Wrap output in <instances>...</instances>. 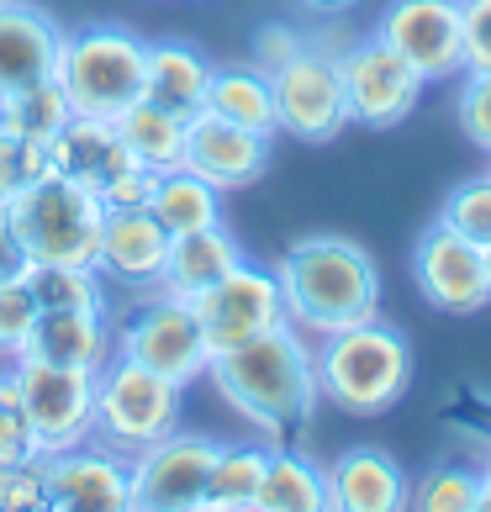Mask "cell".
Returning a JSON list of instances; mask_svg holds the SVG:
<instances>
[{"mask_svg": "<svg viewBox=\"0 0 491 512\" xmlns=\"http://www.w3.org/2000/svg\"><path fill=\"white\" fill-rule=\"evenodd\" d=\"M111 127H117V138L127 143V154L138 164H148L154 175L180 169V159H185V117H175L169 106L138 96Z\"/></svg>", "mask_w": 491, "mask_h": 512, "instance_id": "obj_25", "label": "cell"}, {"mask_svg": "<svg viewBox=\"0 0 491 512\" xmlns=\"http://www.w3.org/2000/svg\"><path fill=\"white\" fill-rule=\"evenodd\" d=\"M338 74H344L349 122H365V127H402L423 96V74L396 59L381 37L349 43L344 59H338Z\"/></svg>", "mask_w": 491, "mask_h": 512, "instance_id": "obj_13", "label": "cell"}, {"mask_svg": "<svg viewBox=\"0 0 491 512\" xmlns=\"http://www.w3.org/2000/svg\"><path fill=\"white\" fill-rule=\"evenodd\" d=\"M143 64H148V43L127 27H80L64 32L59 64H53V80L69 96L74 117H101L117 122L122 111L143 96Z\"/></svg>", "mask_w": 491, "mask_h": 512, "instance_id": "obj_4", "label": "cell"}, {"mask_svg": "<svg viewBox=\"0 0 491 512\" xmlns=\"http://www.w3.org/2000/svg\"><path fill=\"white\" fill-rule=\"evenodd\" d=\"M375 37H381L402 64L418 69L423 85L465 74V16H460V0H391Z\"/></svg>", "mask_w": 491, "mask_h": 512, "instance_id": "obj_11", "label": "cell"}, {"mask_svg": "<svg viewBox=\"0 0 491 512\" xmlns=\"http://www.w3.org/2000/svg\"><path fill=\"white\" fill-rule=\"evenodd\" d=\"M259 512H328V470L291 449H270L259 481Z\"/></svg>", "mask_w": 491, "mask_h": 512, "instance_id": "obj_27", "label": "cell"}, {"mask_svg": "<svg viewBox=\"0 0 491 512\" xmlns=\"http://www.w3.org/2000/svg\"><path fill=\"white\" fill-rule=\"evenodd\" d=\"M455 111H460L465 138L491 159V74H486V69H465V85H460Z\"/></svg>", "mask_w": 491, "mask_h": 512, "instance_id": "obj_35", "label": "cell"}, {"mask_svg": "<svg viewBox=\"0 0 491 512\" xmlns=\"http://www.w3.org/2000/svg\"><path fill=\"white\" fill-rule=\"evenodd\" d=\"M48 169H53V164H48V143L0 127V206H6L16 191H27L32 180H43Z\"/></svg>", "mask_w": 491, "mask_h": 512, "instance_id": "obj_32", "label": "cell"}, {"mask_svg": "<svg viewBox=\"0 0 491 512\" xmlns=\"http://www.w3.org/2000/svg\"><path fill=\"white\" fill-rule=\"evenodd\" d=\"M470 512H491V476H486V470H481V481H476V507H470Z\"/></svg>", "mask_w": 491, "mask_h": 512, "instance_id": "obj_41", "label": "cell"}, {"mask_svg": "<svg viewBox=\"0 0 491 512\" xmlns=\"http://www.w3.org/2000/svg\"><path fill=\"white\" fill-rule=\"evenodd\" d=\"M217 439L206 433H169V439L148 444L143 454H132V507L143 512H201L206 497V476L217 460Z\"/></svg>", "mask_w": 491, "mask_h": 512, "instance_id": "obj_12", "label": "cell"}, {"mask_svg": "<svg viewBox=\"0 0 491 512\" xmlns=\"http://www.w3.org/2000/svg\"><path fill=\"white\" fill-rule=\"evenodd\" d=\"M206 80H212V64L201 59L196 48L185 43H148V64H143V96L169 106L175 117L191 122L206 106Z\"/></svg>", "mask_w": 491, "mask_h": 512, "instance_id": "obj_23", "label": "cell"}, {"mask_svg": "<svg viewBox=\"0 0 491 512\" xmlns=\"http://www.w3.org/2000/svg\"><path fill=\"white\" fill-rule=\"evenodd\" d=\"M43 486H48V507H64V512L132 507V470L122 465V454H111L90 439L59 454H43Z\"/></svg>", "mask_w": 491, "mask_h": 512, "instance_id": "obj_15", "label": "cell"}, {"mask_svg": "<svg viewBox=\"0 0 491 512\" xmlns=\"http://www.w3.org/2000/svg\"><path fill=\"white\" fill-rule=\"evenodd\" d=\"M16 375V396H22V417L32 428L37 454H59L90 439L96 428V375L90 370H69V365H48V359L22 354L11 365Z\"/></svg>", "mask_w": 491, "mask_h": 512, "instance_id": "obj_7", "label": "cell"}, {"mask_svg": "<svg viewBox=\"0 0 491 512\" xmlns=\"http://www.w3.org/2000/svg\"><path fill=\"white\" fill-rule=\"evenodd\" d=\"M154 169H148V164H127L122 169V175H111L106 185H101V206H106V212H132V206H148V196H154Z\"/></svg>", "mask_w": 491, "mask_h": 512, "instance_id": "obj_37", "label": "cell"}, {"mask_svg": "<svg viewBox=\"0 0 491 512\" xmlns=\"http://www.w3.org/2000/svg\"><path fill=\"white\" fill-rule=\"evenodd\" d=\"M275 275L286 291V317L301 333H338L381 317V270L354 238H296L280 254Z\"/></svg>", "mask_w": 491, "mask_h": 512, "instance_id": "obj_2", "label": "cell"}, {"mask_svg": "<svg viewBox=\"0 0 491 512\" xmlns=\"http://www.w3.org/2000/svg\"><path fill=\"white\" fill-rule=\"evenodd\" d=\"M486 270H491V243H486Z\"/></svg>", "mask_w": 491, "mask_h": 512, "instance_id": "obj_44", "label": "cell"}, {"mask_svg": "<svg viewBox=\"0 0 491 512\" xmlns=\"http://www.w3.org/2000/svg\"><path fill=\"white\" fill-rule=\"evenodd\" d=\"M180 169L201 175L217 191H243L254 185L264 169H270V138L264 132H249L238 122H222L212 111H196L185 122V159Z\"/></svg>", "mask_w": 491, "mask_h": 512, "instance_id": "obj_16", "label": "cell"}, {"mask_svg": "<svg viewBox=\"0 0 491 512\" xmlns=\"http://www.w3.org/2000/svg\"><path fill=\"white\" fill-rule=\"evenodd\" d=\"M476 470H465V465H439V470H428L423 486L407 497V507H423V512H470L476 507Z\"/></svg>", "mask_w": 491, "mask_h": 512, "instance_id": "obj_34", "label": "cell"}, {"mask_svg": "<svg viewBox=\"0 0 491 512\" xmlns=\"http://www.w3.org/2000/svg\"><path fill=\"white\" fill-rule=\"evenodd\" d=\"M486 175H491V169H486Z\"/></svg>", "mask_w": 491, "mask_h": 512, "instance_id": "obj_45", "label": "cell"}, {"mask_svg": "<svg viewBox=\"0 0 491 512\" xmlns=\"http://www.w3.org/2000/svg\"><path fill=\"white\" fill-rule=\"evenodd\" d=\"M317 396L349 417H381L412 386V344L381 317L354 322V328L323 333L312 354Z\"/></svg>", "mask_w": 491, "mask_h": 512, "instance_id": "obj_3", "label": "cell"}, {"mask_svg": "<svg viewBox=\"0 0 491 512\" xmlns=\"http://www.w3.org/2000/svg\"><path fill=\"white\" fill-rule=\"evenodd\" d=\"M201 111H212V117H222V122H238V127H249V132H264V138H275V132H280L275 90H270V74H264L259 64L212 69Z\"/></svg>", "mask_w": 491, "mask_h": 512, "instance_id": "obj_24", "label": "cell"}, {"mask_svg": "<svg viewBox=\"0 0 491 512\" xmlns=\"http://www.w3.org/2000/svg\"><path fill=\"white\" fill-rule=\"evenodd\" d=\"M270 465L264 444H222L206 476V497L201 512H259V481Z\"/></svg>", "mask_w": 491, "mask_h": 512, "instance_id": "obj_28", "label": "cell"}, {"mask_svg": "<svg viewBox=\"0 0 491 512\" xmlns=\"http://www.w3.org/2000/svg\"><path fill=\"white\" fill-rule=\"evenodd\" d=\"M37 507H48L43 460L0 465V512H37Z\"/></svg>", "mask_w": 491, "mask_h": 512, "instance_id": "obj_36", "label": "cell"}, {"mask_svg": "<svg viewBox=\"0 0 491 512\" xmlns=\"http://www.w3.org/2000/svg\"><path fill=\"white\" fill-rule=\"evenodd\" d=\"M169 259V233L159 227V217L148 206H132V212H106L101 227V254L96 270L106 280H117L127 291H154Z\"/></svg>", "mask_w": 491, "mask_h": 512, "instance_id": "obj_18", "label": "cell"}, {"mask_svg": "<svg viewBox=\"0 0 491 512\" xmlns=\"http://www.w3.org/2000/svg\"><path fill=\"white\" fill-rule=\"evenodd\" d=\"M301 43H307V32H296V27H286V22H264V27L254 32V64L270 74V69H280L286 59H296Z\"/></svg>", "mask_w": 491, "mask_h": 512, "instance_id": "obj_39", "label": "cell"}, {"mask_svg": "<svg viewBox=\"0 0 491 512\" xmlns=\"http://www.w3.org/2000/svg\"><path fill=\"white\" fill-rule=\"evenodd\" d=\"M465 16V69L491 74V0H460Z\"/></svg>", "mask_w": 491, "mask_h": 512, "instance_id": "obj_38", "label": "cell"}, {"mask_svg": "<svg viewBox=\"0 0 491 512\" xmlns=\"http://www.w3.org/2000/svg\"><path fill=\"white\" fill-rule=\"evenodd\" d=\"M117 354L138 359L164 381H175L180 391L212 370V349H206L196 307L169 291H148L143 307L117 328Z\"/></svg>", "mask_w": 491, "mask_h": 512, "instance_id": "obj_8", "label": "cell"}, {"mask_svg": "<svg viewBox=\"0 0 491 512\" xmlns=\"http://www.w3.org/2000/svg\"><path fill=\"white\" fill-rule=\"evenodd\" d=\"M439 222L449 227V233H460V238H470V243L486 249L491 243V175L455 185V191L444 196V206H439Z\"/></svg>", "mask_w": 491, "mask_h": 512, "instance_id": "obj_31", "label": "cell"}, {"mask_svg": "<svg viewBox=\"0 0 491 512\" xmlns=\"http://www.w3.org/2000/svg\"><path fill=\"white\" fill-rule=\"evenodd\" d=\"M418 291L428 307H439L449 317H470L491 301V270H486V249L460 233H449L444 222H433L418 238V259H412Z\"/></svg>", "mask_w": 491, "mask_h": 512, "instance_id": "obj_14", "label": "cell"}, {"mask_svg": "<svg viewBox=\"0 0 491 512\" xmlns=\"http://www.w3.org/2000/svg\"><path fill=\"white\" fill-rule=\"evenodd\" d=\"M69 117L74 111H69V96L59 90V80L22 85V90H11V96L0 101V127L22 132V138H37V143H48Z\"/></svg>", "mask_w": 491, "mask_h": 512, "instance_id": "obj_30", "label": "cell"}, {"mask_svg": "<svg viewBox=\"0 0 491 512\" xmlns=\"http://www.w3.org/2000/svg\"><path fill=\"white\" fill-rule=\"evenodd\" d=\"M301 6H312V11H349V6H360V0H301Z\"/></svg>", "mask_w": 491, "mask_h": 512, "instance_id": "obj_42", "label": "cell"}, {"mask_svg": "<svg viewBox=\"0 0 491 512\" xmlns=\"http://www.w3.org/2000/svg\"><path fill=\"white\" fill-rule=\"evenodd\" d=\"M148 212L159 217V227L169 238L180 233H201V227L222 222V191L206 185L191 169H164L154 180V196H148Z\"/></svg>", "mask_w": 491, "mask_h": 512, "instance_id": "obj_26", "label": "cell"}, {"mask_svg": "<svg viewBox=\"0 0 491 512\" xmlns=\"http://www.w3.org/2000/svg\"><path fill=\"white\" fill-rule=\"evenodd\" d=\"M233 264H243V243L222 222H212V227H201V233L169 238V259H164V275H159L154 291H169V296H180V301H196L206 286H217Z\"/></svg>", "mask_w": 491, "mask_h": 512, "instance_id": "obj_22", "label": "cell"}, {"mask_svg": "<svg viewBox=\"0 0 491 512\" xmlns=\"http://www.w3.org/2000/svg\"><path fill=\"white\" fill-rule=\"evenodd\" d=\"M27 286L37 307H69V312H106V286L96 264H32Z\"/></svg>", "mask_w": 491, "mask_h": 512, "instance_id": "obj_29", "label": "cell"}, {"mask_svg": "<svg viewBox=\"0 0 491 512\" xmlns=\"http://www.w3.org/2000/svg\"><path fill=\"white\" fill-rule=\"evenodd\" d=\"M32 328H37V296L27 280H11L0 286V365H16L32 344Z\"/></svg>", "mask_w": 491, "mask_h": 512, "instance_id": "obj_33", "label": "cell"}, {"mask_svg": "<svg viewBox=\"0 0 491 512\" xmlns=\"http://www.w3.org/2000/svg\"><path fill=\"white\" fill-rule=\"evenodd\" d=\"M48 164L53 175H64L85 191H101L111 175H122L127 164H138L127 154V143L117 138V127L101 117H69L59 132L48 138Z\"/></svg>", "mask_w": 491, "mask_h": 512, "instance_id": "obj_21", "label": "cell"}, {"mask_svg": "<svg viewBox=\"0 0 491 512\" xmlns=\"http://www.w3.org/2000/svg\"><path fill=\"white\" fill-rule=\"evenodd\" d=\"M6 217L16 238L27 243L32 264H96L101 254V227H106L101 196L53 175V169L6 201Z\"/></svg>", "mask_w": 491, "mask_h": 512, "instance_id": "obj_5", "label": "cell"}, {"mask_svg": "<svg viewBox=\"0 0 491 512\" xmlns=\"http://www.w3.org/2000/svg\"><path fill=\"white\" fill-rule=\"evenodd\" d=\"M64 27L32 0H0V101L22 85L53 80Z\"/></svg>", "mask_w": 491, "mask_h": 512, "instance_id": "obj_17", "label": "cell"}, {"mask_svg": "<svg viewBox=\"0 0 491 512\" xmlns=\"http://www.w3.org/2000/svg\"><path fill=\"white\" fill-rule=\"evenodd\" d=\"M27 275H32V254H27V243L16 238L6 206H0V286H11V280H27Z\"/></svg>", "mask_w": 491, "mask_h": 512, "instance_id": "obj_40", "label": "cell"}, {"mask_svg": "<svg viewBox=\"0 0 491 512\" xmlns=\"http://www.w3.org/2000/svg\"><path fill=\"white\" fill-rule=\"evenodd\" d=\"M481 470H486V476H491V444H486V465H481Z\"/></svg>", "mask_w": 491, "mask_h": 512, "instance_id": "obj_43", "label": "cell"}, {"mask_svg": "<svg viewBox=\"0 0 491 512\" xmlns=\"http://www.w3.org/2000/svg\"><path fill=\"white\" fill-rule=\"evenodd\" d=\"M175 428H180V386L138 365V359L111 354V365L96 375V428H90V439L132 460L148 444L169 439Z\"/></svg>", "mask_w": 491, "mask_h": 512, "instance_id": "obj_6", "label": "cell"}, {"mask_svg": "<svg viewBox=\"0 0 491 512\" xmlns=\"http://www.w3.org/2000/svg\"><path fill=\"white\" fill-rule=\"evenodd\" d=\"M32 359L48 365H69V370H90L101 375L117 354V322L111 312H69V307H37V328H32Z\"/></svg>", "mask_w": 491, "mask_h": 512, "instance_id": "obj_19", "label": "cell"}, {"mask_svg": "<svg viewBox=\"0 0 491 512\" xmlns=\"http://www.w3.org/2000/svg\"><path fill=\"white\" fill-rule=\"evenodd\" d=\"M212 386L222 391L238 417L259 423L264 433L291 428V423H307L317 412V370H312V349L301 338L296 322H275L270 333L249 338L238 349H222L212 354Z\"/></svg>", "mask_w": 491, "mask_h": 512, "instance_id": "obj_1", "label": "cell"}, {"mask_svg": "<svg viewBox=\"0 0 491 512\" xmlns=\"http://www.w3.org/2000/svg\"><path fill=\"white\" fill-rule=\"evenodd\" d=\"M191 307L201 317V333H206V349H212V354L249 344V338L270 333L275 322H291L280 275L264 270V264H249V259L233 264L217 286H206Z\"/></svg>", "mask_w": 491, "mask_h": 512, "instance_id": "obj_10", "label": "cell"}, {"mask_svg": "<svg viewBox=\"0 0 491 512\" xmlns=\"http://www.w3.org/2000/svg\"><path fill=\"white\" fill-rule=\"evenodd\" d=\"M275 90V117L280 132H291L301 143H328L349 127V101H344V74H338V53L301 43L296 59L270 69Z\"/></svg>", "mask_w": 491, "mask_h": 512, "instance_id": "obj_9", "label": "cell"}, {"mask_svg": "<svg viewBox=\"0 0 491 512\" xmlns=\"http://www.w3.org/2000/svg\"><path fill=\"white\" fill-rule=\"evenodd\" d=\"M412 486L402 476V465L381 449H349L328 465V512H396L407 507Z\"/></svg>", "mask_w": 491, "mask_h": 512, "instance_id": "obj_20", "label": "cell"}]
</instances>
